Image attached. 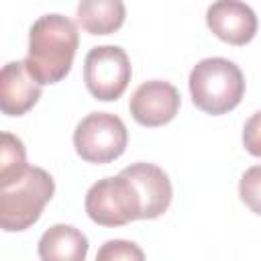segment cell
<instances>
[{
	"label": "cell",
	"instance_id": "obj_1",
	"mask_svg": "<svg viewBox=\"0 0 261 261\" xmlns=\"http://www.w3.org/2000/svg\"><path fill=\"white\" fill-rule=\"evenodd\" d=\"M77 45L80 33L73 20L63 14H45L29 31L24 65L41 86L57 84L69 73Z\"/></svg>",
	"mask_w": 261,
	"mask_h": 261
},
{
	"label": "cell",
	"instance_id": "obj_2",
	"mask_svg": "<svg viewBox=\"0 0 261 261\" xmlns=\"http://www.w3.org/2000/svg\"><path fill=\"white\" fill-rule=\"evenodd\" d=\"M190 94L196 108L218 116L237 108L245 96V75L237 63L224 57H208L190 73Z\"/></svg>",
	"mask_w": 261,
	"mask_h": 261
},
{
	"label": "cell",
	"instance_id": "obj_3",
	"mask_svg": "<svg viewBox=\"0 0 261 261\" xmlns=\"http://www.w3.org/2000/svg\"><path fill=\"white\" fill-rule=\"evenodd\" d=\"M53 192V177L45 169L29 165L16 181L0 188V226L6 232L27 230L39 220Z\"/></svg>",
	"mask_w": 261,
	"mask_h": 261
},
{
	"label": "cell",
	"instance_id": "obj_4",
	"mask_svg": "<svg viewBox=\"0 0 261 261\" xmlns=\"http://www.w3.org/2000/svg\"><path fill=\"white\" fill-rule=\"evenodd\" d=\"M86 212L100 226H122L141 218V198L135 184L118 173L98 179L86 194Z\"/></svg>",
	"mask_w": 261,
	"mask_h": 261
},
{
	"label": "cell",
	"instance_id": "obj_5",
	"mask_svg": "<svg viewBox=\"0 0 261 261\" xmlns=\"http://www.w3.org/2000/svg\"><path fill=\"white\" fill-rule=\"evenodd\" d=\"M128 143L124 122L110 112H90L73 130L75 153L88 163H110L118 159Z\"/></svg>",
	"mask_w": 261,
	"mask_h": 261
},
{
	"label": "cell",
	"instance_id": "obj_6",
	"mask_svg": "<svg viewBox=\"0 0 261 261\" xmlns=\"http://www.w3.org/2000/svg\"><path fill=\"white\" fill-rule=\"evenodd\" d=\"M133 69L122 47L100 45L90 49L84 59V82L88 92L102 102L116 100L124 94Z\"/></svg>",
	"mask_w": 261,
	"mask_h": 261
},
{
	"label": "cell",
	"instance_id": "obj_7",
	"mask_svg": "<svg viewBox=\"0 0 261 261\" xmlns=\"http://www.w3.org/2000/svg\"><path fill=\"white\" fill-rule=\"evenodd\" d=\"M179 104L181 98L175 86L163 80H151L141 84L133 92L128 110L139 124L153 128L173 120L175 114L179 112Z\"/></svg>",
	"mask_w": 261,
	"mask_h": 261
},
{
	"label": "cell",
	"instance_id": "obj_8",
	"mask_svg": "<svg viewBox=\"0 0 261 261\" xmlns=\"http://www.w3.org/2000/svg\"><path fill=\"white\" fill-rule=\"evenodd\" d=\"M208 29L228 45H247L257 33V14L243 0H216L206 10Z\"/></svg>",
	"mask_w": 261,
	"mask_h": 261
},
{
	"label": "cell",
	"instance_id": "obj_9",
	"mask_svg": "<svg viewBox=\"0 0 261 261\" xmlns=\"http://www.w3.org/2000/svg\"><path fill=\"white\" fill-rule=\"evenodd\" d=\"M122 175H126L141 198V220H151L161 216L169 204H171V181L167 177V173L153 165V163H133L128 167H124L120 171Z\"/></svg>",
	"mask_w": 261,
	"mask_h": 261
},
{
	"label": "cell",
	"instance_id": "obj_10",
	"mask_svg": "<svg viewBox=\"0 0 261 261\" xmlns=\"http://www.w3.org/2000/svg\"><path fill=\"white\" fill-rule=\"evenodd\" d=\"M41 98V84L24 61H10L0 71V108L8 116H22Z\"/></svg>",
	"mask_w": 261,
	"mask_h": 261
},
{
	"label": "cell",
	"instance_id": "obj_11",
	"mask_svg": "<svg viewBox=\"0 0 261 261\" xmlns=\"http://www.w3.org/2000/svg\"><path fill=\"white\" fill-rule=\"evenodd\" d=\"M88 239L71 224H53L39 239V257L43 261H84Z\"/></svg>",
	"mask_w": 261,
	"mask_h": 261
},
{
	"label": "cell",
	"instance_id": "obj_12",
	"mask_svg": "<svg viewBox=\"0 0 261 261\" xmlns=\"http://www.w3.org/2000/svg\"><path fill=\"white\" fill-rule=\"evenodd\" d=\"M126 16L122 0H80L77 22L90 35L116 33Z\"/></svg>",
	"mask_w": 261,
	"mask_h": 261
},
{
	"label": "cell",
	"instance_id": "obj_13",
	"mask_svg": "<svg viewBox=\"0 0 261 261\" xmlns=\"http://www.w3.org/2000/svg\"><path fill=\"white\" fill-rule=\"evenodd\" d=\"M29 169L24 145L18 137L10 133H2V147H0V188L10 186Z\"/></svg>",
	"mask_w": 261,
	"mask_h": 261
},
{
	"label": "cell",
	"instance_id": "obj_14",
	"mask_svg": "<svg viewBox=\"0 0 261 261\" xmlns=\"http://www.w3.org/2000/svg\"><path fill=\"white\" fill-rule=\"evenodd\" d=\"M239 196L255 214L261 216V165H253L243 173L239 181Z\"/></svg>",
	"mask_w": 261,
	"mask_h": 261
},
{
	"label": "cell",
	"instance_id": "obj_15",
	"mask_svg": "<svg viewBox=\"0 0 261 261\" xmlns=\"http://www.w3.org/2000/svg\"><path fill=\"white\" fill-rule=\"evenodd\" d=\"M96 259L98 261H143L145 259V253L130 241H120V239H114V241H106L102 245V249L96 253Z\"/></svg>",
	"mask_w": 261,
	"mask_h": 261
},
{
	"label": "cell",
	"instance_id": "obj_16",
	"mask_svg": "<svg viewBox=\"0 0 261 261\" xmlns=\"http://www.w3.org/2000/svg\"><path fill=\"white\" fill-rule=\"evenodd\" d=\"M243 145L251 155L261 157V110L255 112L245 122V126H243Z\"/></svg>",
	"mask_w": 261,
	"mask_h": 261
}]
</instances>
